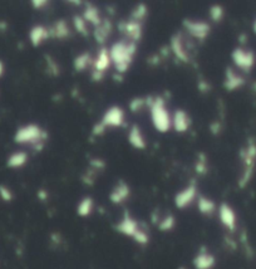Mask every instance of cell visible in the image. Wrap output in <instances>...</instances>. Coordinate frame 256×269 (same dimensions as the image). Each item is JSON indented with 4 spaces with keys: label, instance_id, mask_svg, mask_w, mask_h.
Returning a JSON list of instances; mask_svg holds the SVG:
<instances>
[{
    "label": "cell",
    "instance_id": "cell-46",
    "mask_svg": "<svg viewBox=\"0 0 256 269\" xmlns=\"http://www.w3.org/2000/svg\"><path fill=\"white\" fill-rule=\"evenodd\" d=\"M180 269H185V268H180Z\"/></svg>",
    "mask_w": 256,
    "mask_h": 269
},
{
    "label": "cell",
    "instance_id": "cell-44",
    "mask_svg": "<svg viewBox=\"0 0 256 269\" xmlns=\"http://www.w3.org/2000/svg\"><path fill=\"white\" fill-rule=\"evenodd\" d=\"M253 31H254V33L256 34V19H255V22H254V24H253Z\"/></svg>",
    "mask_w": 256,
    "mask_h": 269
},
{
    "label": "cell",
    "instance_id": "cell-8",
    "mask_svg": "<svg viewBox=\"0 0 256 269\" xmlns=\"http://www.w3.org/2000/svg\"><path fill=\"white\" fill-rule=\"evenodd\" d=\"M198 198V189L197 184L195 180H191L187 185L181 189L180 191L176 192L175 198H173V203L176 205L177 209L183 210L186 207H188L190 205H192L195 201L197 200Z\"/></svg>",
    "mask_w": 256,
    "mask_h": 269
},
{
    "label": "cell",
    "instance_id": "cell-22",
    "mask_svg": "<svg viewBox=\"0 0 256 269\" xmlns=\"http://www.w3.org/2000/svg\"><path fill=\"white\" fill-rule=\"evenodd\" d=\"M82 16H83L84 20H86L88 24L92 25L93 28L98 27V25L103 22V18L102 16H101V10L98 9V6L93 5V4H87Z\"/></svg>",
    "mask_w": 256,
    "mask_h": 269
},
{
    "label": "cell",
    "instance_id": "cell-1",
    "mask_svg": "<svg viewBox=\"0 0 256 269\" xmlns=\"http://www.w3.org/2000/svg\"><path fill=\"white\" fill-rule=\"evenodd\" d=\"M109 49V57H111L112 65L114 69L120 73L124 75L130 71L131 65H132L136 53L138 50V44L133 43L131 40L120 39L114 42Z\"/></svg>",
    "mask_w": 256,
    "mask_h": 269
},
{
    "label": "cell",
    "instance_id": "cell-27",
    "mask_svg": "<svg viewBox=\"0 0 256 269\" xmlns=\"http://www.w3.org/2000/svg\"><path fill=\"white\" fill-rule=\"evenodd\" d=\"M195 173L200 175V176H204L209 173V160H207V156L205 152H198L196 155V160H195Z\"/></svg>",
    "mask_w": 256,
    "mask_h": 269
},
{
    "label": "cell",
    "instance_id": "cell-21",
    "mask_svg": "<svg viewBox=\"0 0 256 269\" xmlns=\"http://www.w3.org/2000/svg\"><path fill=\"white\" fill-rule=\"evenodd\" d=\"M50 34H52L53 38H56L58 40H65L72 37V29L65 19H58L53 24L52 29H50Z\"/></svg>",
    "mask_w": 256,
    "mask_h": 269
},
{
    "label": "cell",
    "instance_id": "cell-4",
    "mask_svg": "<svg viewBox=\"0 0 256 269\" xmlns=\"http://www.w3.org/2000/svg\"><path fill=\"white\" fill-rule=\"evenodd\" d=\"M240 160L242 164V171H241L240 179L238 184L241 189L246 188V185L251 181L255 173L256 165V140L254 137L247 139L246 145L241 149Z\"/></svg>",
    "mask_w": 256,
    "mask_h": 269
},
{
    "label": "cell",
    "instance_id": "cell-39",
    "mask_svg": "<svg viewBox=\"0 0 256 269\" xmlns=\"http://www.w3.org/2000/svg\"><path fill=\"white\" fill-rule=\"evenodd\" d=\"M30 4L37 10H42L46 8V6H49V1H46V0H33Z\"/></svg>",
    "mask_w": 256,
    "mask_h": 269
},
{
    "label": "cell",
    "instance_id": "cell-18",
    "mask_svg": "<svg viewBox=\"0 0 256 269\" xmlns=\"http://www.w3.org/2000/svg\"><path fill=\"white\" fill-rule=\"evenodd\" d=\"M195 269H213L216 264V258L206 248H201L192 260Z\"/></svg>",
    "mask_w": 256,
    "mask_h": 269
},
{
    "label": "cell",
    "instance_id": "cell-19",
    "mask_svg": "<svg viewBox=\"0 0 256 269\" xmlns=\"http://www.w3.org/2000/svg\"><path fill=\"white\" fill-rule=\"evenodd\" d=\"M191 127V117L182 109H179L172 115V128L177 133H185Z\"/></svg>",
    "mask_w": 256,
    "mask_h": 269
},
{
    "label": "cell",
    "instance_id": "cell-16",
    "mask_svg": "<svg viewBox=\"0 0 256 269\" xmlns=\"http://www.w3.org/2000/svg\"><path fill=\"white\" fill-rule=\"evenodd\" d=\"M29 40L33 47H40L42 44H44L48 39L52 38V34H50V29L48 27L43 24H35L33 25L29 31Z\"/></svg>",
    "mask_w": 256,
    "mask_h": 269
},
{
    "label": "cell",
    "instance_id": "cell-35",
    "mask_svg": "<svg viewBox=\"0 0 256 269\" xmlns=\"http://www.w3.org/2000/svg\"><path fill=\"white\" fill-rule=\"evenodd\" d=\"M90 169L96 170L97 173H99V171H102L105 169V162L102 160V158H90Z\"/></svg>",
    "mask_w": 256,
    "mask_h": 269
},
{
    "label": "cell",
    "instance_id": "cell-25",
    "mask_svg": "<svg viewBox=\"0 0 256 269\" xmlns=\"http://www.w3.org/2000/svg\"><path fill=\"white\" fill-rule=\"evenodd\" d=\"M29 160L28 154L25 151H15L9 155V158L6 160V166L9 169H20L25 166Z\"/></svg>",
    "mask_w": 256,
    "mask_h": 269
},
{
    "label": "cell",
    "instance_id": "cell-41",
    "mask_svg": "<svg viewBox=\"0 0 256 269\" xmlns=\"http://www.w3.org/2000/svg\"><path fill=\"white\" fill-rule=\"evenodd\" d=\"M38 198H39L40 200H46V199H48V191H45L44 189H40L39 191H38Z\"/></svg>",
    "mask_w": 256,
    "mask_h": 269
},
{
    "label": "cell",
    "instance_id": "cell-11",
    "mask_svg": "<svg viewBox=\"0 0 256 269\" xmlns=\"http://www.w3.org/2000/svg\"><path fill=\"white\" fill-rule=\"evenodd\" d=\"M120 33L124 35V39L131 40L133 43H137L143 38V23L136 22L133 19L122 20L118 25Z\"/></svg>",
    "mask_w": 256,
    "mask_h": 269
},
{
    "label": "cell",
    "instance_id": "cell-34",
    "mask_svg": "<svg viewBox=\"0 0 256 269\" xmlns=\"http://www.w3.org/2000/svg\"><path fill=\"white\" fill-rule=\"evenodd\" d=\"M97 171L96 170H93V169H88V170L86 171V173L82 175V181H83L84 184H87V185H93L94 184V181H96V179H97Z\"/></svg>",
    "mask_w": 256,
    "mask_h": 269
},
{
    "label": "cell",
    "instance_id": "cell-23",
    "mask_svg": "<svg viewBox=\"0 0 256 269\" xmlns=\"http://www.w3.org/2000/svg\"><path fill=\"white\" fill-rule=\"evenodd\" d=\"M93 56L90 52H82L75 56L73 59V68L78 73L87 71L88 68H92Z\"/></svg>",
    "mask_w": 256,
    "mask_h": 269
},
{
    "label": "cell",
    "instance_id": "cell-7",
    "mask_svg": "<svg viewBox=\"0 0 256 269\" xmlns=\"http://www.w3.org/2000/svg\"><path fill=\"white\" fill-rule=\"evenodd\" d=\"M231 61L236 68L249 73L255 67L256 57L251 49H246L244 47H236L231 52Z\"/></svg>",
    "mask_w": 256,
    "mask_h": 269
},
{
    "label": "cell",
    "instance_id": "cell-2",
    "mask_svg": "<svg viewBox=\"0 0 256 269\" xmlns=\"http://www.w3.org/2000/svg\"><path fill=\"white\" fill-rule=\"evenodd\" d=\"M147 109L151 113V121L154 130L160 133H167L172 128V115L166 107V99L162 96L147 97Z\"/></svg>",
    "mask_w": 256,
    "mask_h": 269
},
{
    "label": "cell",
    "instance_id": "cell-32",
    "mask_svg": "<svg viewBox=\"0 0 256 269\" xmlns=\"http://www.w3.org/2000/svg\"><path fill=\"white\" fill-rule=\"evenodd\" d=\"M128 107H130L131 112L138 113L142 110L147 109V97H135V98H132L130 101Z\"/></svg>",
    "mask_w": 256,
    "mask_h": 269
},
{
    "label": "cell",
    "instance_id": "cell-38",
    "mask_svg": "<svg viewBox=\"0 0 256 269\" xmlns=\"http://www.w3.org/2000/svg\"><path fill=\"white\" fill-rule=\"evenodd\" d=\"M105 131H107V128H105L101 122H97V124H94V126H93L92 128V135L94 137H101L105 135Z\"/></svg>",
    "mask_w": 256,
    "mask_h": 269
},
{
    "label": "cell",
    "instance_id": "cell-6",
    "mask_svg": "<svg viewBox=\"0 0 256 269\" xmlns=\"http://www.w3.org/2000/svg\"><path fill=\"white\" fill-rule=\"evenodd\" d=\"M186 34L197 42H205L211 33V25L201 19L185 18L182 20Z\"/></svg>",
    "mask_w": 256,
    "mask_h": 269
},
{
    "label": "cell",
    "instance_id": "cell-15",
    "mask_svg": "<svg viewBox=\"0 0 256 269\" xmlns=\"http://www.w3.org/2000/svg\"><path fill=\"white\" fill-rule=\"evenodd\" d=\"M112 32H113L112 20L108 18H103V22L98 27L93 28V38L96 40V43L99 44V47H105L107 40L112 35Z\"/></svg>",
    "mask_w": 256,
    "mask_h": 269
},
{
    "label": "cell",
    "instance_id": "cell-20",
    "mask_svg": "<svg viewBox=\"0 0 256 269\" xmlns=\"http://www.w3.org/2000/svg\"><path fill=\"white\" fill-rule=\"evenodd\" d=\"M127 141L136 150H145L147 147V140L138 125H132L127 133Z\"/></svg>",
    "mask_w": 256,
    "mask_h": 269
},
{
    "label": "cell",
    "instance_id": "cell-3",
    "mask_svg": "<svg viewBox=\"0 0 256 269\" xmlns=\"http://www.w3.org/2000/svg\"><path fill=\"white\" fill-rule=\"evenodd\" d=\"M48 132L37 124H28L19 127L14 135V142L19 145H30L34 151L40 152L44 149Z\"/></svg>",
    "mask_w": 256,
    "mask_h": 269
},
{
    "label": "cell",
    "instance_id": "cell-29",
    "mask_svg": "<svg viewBox=\"0 0 256 269\" xmlns=\"http://www.w3.org/2000/svg\"><path fill=\"white\" fill-rule=\"evenodd\" d=\"M176 226V218L173 214H166L157 220V228L161 232H171Z\"/></svg>",
    "mask_w": 256,
    "mask_h": 269
},
{
    "label": "cell",
    "instance_id": "cell-30",
    "mask_svg": "<svg viewBox=\"0 0 256 269\" xmlns=\"http://www.w3.org/2000/svg\"><path fill=\"white\" fill-rule=\"evenodd\" d=\"M148 16V6L145 3H138L135 5V8L131 12L130 19H133L136 22L143 23Z\"/></svg>",
    "mask_w": 256,
    "mask_h": 269
},
{
    "label": "cell",
    "instance_id": "cell-36",
    "mask_svg": "<svg viewBox=\"0 0 256 269\" xmlns=\"http://www.w3.org/2000/svg\"><path fill=\"white\" fill-rule=\"evenodd\" d=\"M0 198H1V200L3 201L9 203V201L13 200L14 195H13V191L9 189V188H8V186L0 185Z\"/></svg>",
    "mask_w": 256,
    "mask_h": 269
},
{
    "label": "cell",
    "instance_id": "cell-40",
    "mask_svg": "<svg viewBox=\"0 0 256 269\" xmlns=\"http://www.w3.org/2000/svg\"><path fill=\"white\" fill-rule=\"evenodd\" d=\"M209 128H210V131L212 135H219V133L221 132V128H222L221 122H219V121H215V122H212V124L210 125Z\"/></svg>",
    "mask_w": 256,
    "mask_h": 269
},
{
    "label": "cell",
    "instance_id": "cell-37",
    "mask_svg": "<svg viewBox=\"0 0 256 269\" xmlns=\"http://www.w3.org/2000/svg\"><path fill=\"white\" fill-rule=\"evenodd\" d=\"M197 90L200 91L201 93H207L211 91V84L210 82L205 78H200L197 82Z\"/></svg>",
    "mask_w": 256,
    "mask_h": 269
},
{
    "label": "cell",
    "instance_id": "cell-33",
    "mask_svg": "<svg viewBox=\"0 0 256 269\" xmlns=\"http://www.w3.org/2000/svg\"><path fill=\"white\" fill-rule=\"evenodd\" d=\"M209 16L213 23H220L225 16V9L220 4H213L209 9Z\"/></svg>",
    "mask_w": 256,
    "mask_h": 269
},
{
    "label": "cell",
    "instance_id": "cell-17",
    "mask_svg": "<svg viewBox=\"0 0 256 269\" xmlns=\"http://www.w3.org/2000/svg\"><path fill=\"white\" fill-rule=\"evenodd\" d=\"M245 78L235 71L231 67H227L225 71V78H224V88L227 92H234V91L240 90L244 87Z\"/></svg>",
    "mask_w": 256,
    "mask_h": 269
},
{
    "label": "cell",
    "instance_id": "cell-5",
    "mask_svg": "<svg viewBox=\"0 0 256 269\" xmlns=\"http://www.w3.org/2000/svg\"><path fill=\"white\" fill-rule=\"evenodd\" d=\"M190 42H187V38L183 32H179L171 37L170 49L172 54L179 59L180 62L190 63L191 62V48L188 46Z\"/></svg>",
    "mask_w": 256,
    "mask_h": 269
},
{
    "label": "cell",
    "instance_id": "cell-24",
    "mask_svg": "<svg viewBox=\"0 0 256 269\" xmlns=\"http://www.w3.org/2000/svg\"><path fill=\"white\" fill-rule=\"evenodd\" d=\"M196 204H197L198 211H200L202 215H206V217H210V215H212V214L217 210L216 203H215L212 199L205 196V195H198L197 200H196Z\"/></svg>",
    "mask_w": 256,
    "mask_h": 269
},
{
    "label": "cell",
    "instance_id": "cell-26",
    "mask_svg": "<svg viewBox=\"0 0 256 269\" xmlns=\"http://www.w3.org/2000/svg\"><path fill=\"white\" fill-rule=\"evenodd\" d=\"M94 210V200L90 196H84L77 204V214L80 218H88Z\"/></svg>",
    "mask_w": 256,
    "mask_h": 269
},
{
    "label": "cell",
    "instance_id": "cell-42",
    "mask_svg": "<svg viewBox=\"0 0 256 269\" xmlns=\"http://www.w3.org/2000/svg\"><path fill=\"white\" fill-rule=\"evenodd\" d=\"M4 72H5V65H4L3 61H0V78L3 77Z\"/></svg>",
    "mask_w": 256,
    "mask_h": 269
},
{
    "label": "cell",
    "instance_id": "cell-10",
    "mask_svg": "<svg viewBox=\"0 0 256 269\" xmlns=\"http://www.w3.org/2000/svg\"><path fill=\"white\" fill-rule=\"evenodd\" d=\"M143 226L141 225L138 220L136 218H133L128 211H124L122 218L118 220V223L114 225V229L117 230L120 234L128 237V238L135 239L137 234L139 233V230L142 229Z\"/></svg>",
    "mask_w": 256,
    "mask_h": 269
},
{
    "label": "cell",
    "instance_id": "cell-9",
    "mask_svg": "<svg viewBox=\"0 0 256 269\" xmlns=\"http://www.w3.org/2000/svg\"><path fill=\"white\" fill-rule=\"evenodd\" d=\"M105 128H118L126 124V112L120 106L113 105L107 109L99 121Z\"/></svg>",
    "mask_w": 256,
    "mask_h": 269
},
{
    "label": "cell",
    "instance_id": "cell-13",
    "mask_svg": "<svg viewBox=\"0 0 256 269\" xmlns=\"http://www.w3.org/2000/svg\"><path fill=\"white\" fill-rule=\"evenodd\" d=\"M131 196V188L127 181L123 179H120L116 183V185L112 188L111 192H109L108 198L111 200L112 204L114 205H122L124 204Z\"/></svg>",
    "mask_w": 256,
    "mask_h": 269
},
{
    "label": "cell",
    "instance_id": "cell-45",
    "mask_svg": "<svg viewBox=\"0 0 256 269\" xmlns=\"http://www.w3.org/2000/svg\"><path fill=\"white\" fill-rule=\"evenodd\" d=\"M69 4H78V5H80V4H83L82 1H68Z\"/></svg>",
    "mask_w": 256,
    "mask_h": 269
},
{
    "label": "cell",
    "instance_id": "cell-28",
    "mask_svg": "<svg viewBox=\"0 0 256 269\" xmlns=\"http://www.w3.org/2000/svg\"><path fill=\"white\" fill-rule=\"evenodd\" d=\"M44 62H45V72L50 77H59L60 76V67H59V63L57 62L54 57H52L50 54H45Z\"/></svg>",
    "mask_w": 256,
    "mask_h": 269
},
{
    "label": "cell",
    "instance_id": "cell-14",
    "mask_svg": "<svg viewBox=\"0 0 256 269\" xmlns=\"http://www.w3.org/2000/svg\"><path fill=\"white\" fill-rule=\"evenodd\" d=\"M111 65L112 61L111 57H109V49L107 47H99V49L97 50L96 56L93 57L92 71L105 75V72L111 68Z\"/></svg>",
    "mask_w": 256,
    "mask_h": 269
},
{
    "label": "cell",
    "instance_id": "cell-12",
    "mask_svg": "<svg viewBox=\"0 0 256 269\" xmlns=\"http://www.w3.org/2000/svg\"><path fill=\"white\" fill-rule=\"evenodd\" d=\"M217 215H219L220 223L224 225L228 232H235L238 228V215L235 213L234 207L227 203H221L217 207Z\"/></svg>",
    "mask_w": 256,
    "mask_h": 269
},
{
    "label": "cell",
    "instance_id": "cell-31",
    "mask_svg": "<svg viewBox=\"0 0 256 269\" xmlns=\"http://www.w3.org/2000/svg\"><path fill=\"white\" fill-rule=\"evenodd\" d=\"M73 23L74 31L77 32L78 34H80L82 37H88L90 35V28H88V23L84 20V18L82 16H74L72 19Z\"/></svg>",
    "mask_w": 256,
    "mask_h": 269
},
{
    "label": "cell",
    "instance_id": "cell-43",
    "mask_svg": "<svg viewBox=\"0 0 256 269\" xmlns=\"http://www.w3.org/2000/svg\"><path fill=\"white\" fill-rule=\"evenodd\" d=\"M8 29V24L5 22H0V31H6Z\"/></svg>",
    "mask_w": 256,
    "mask_h": 269
}]
</instances>
